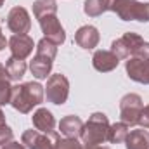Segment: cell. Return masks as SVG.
I'll use <instances>...</instances> for the list:
<instances>
[{
	"label": "cell",
	"instance_id": "1",
	"mask_svg": "<svg viewBox=\"0 0 149 149\" xmlns=\"http://www.w3.org/2000/svg\"><path fill=\"white\" fill-rule=\"evenodd\" d=\"M43 88L45 87H42L38 81H24V83L12 87L10 106L23 114L30 113L35 106L43 102V95H45Z\"/></svg>",
	"mask_w": 149,
	"mask_h": 149
},
{
	"label": "cell",
	"instance_id": "2",
	"mask_svg": "<svg viewBox=\"0 0 149 149\" xmlns=\"http://www.w3.org/2000/svg\"><path fill=\"white\" fill-rule=\"evenodd\" d=\"M56 54H57V45L52 40L43 37L37 43V54H35V57L30 63L31 74L37 80H45L47 76H50Z\"/></svg>",
	"mask_w": 149,
	"mask_h": 149
},
{
	"label": "cell",
	"instance_id": "3",
	"mask_svg": "<svg viewBox=\"0 0 149 149\" xmlns=\"http://www.w3.org/2000/svg\"><path fill=\"white\" fill-rule=\"evenodd\" d=\"M109 132V120L104 113H94L90 114L88 121L83 125L81 130V142L83 146H99L104 141H108Z\"/></svg>",
	"mask_w": 149,
	"mask_h": 149
},
{
	"label": "cell",
	"instance_id": "4",
	"mask_svg": "<svg viewBox=\"0 0 149 149\" xmlns=\"http://www.w3.org/2000/svg\"><path fill=\"white\" fill-rule=\"evenodd\" d=\"M121 21H149V3L139 0H113L111 9Z\"/></svg>",
	"mask_w": 149,
	"mask_h": 149
},
{
	"label": "cell",
	"instance_id": "5",
	"mask_svg": "<svg viewBox=\"0 0 149 149\" xmlns=\"http://www.w3.org/2000/svg\"><path fill=\"white\" fill-rule=\"evenodd\" d=\"M45 95H47L49 102H52L56 106H63L70 95V80L61 73L50 74L47 80Z\"/></svg>",
	"mask_w": 149,
	"mask_h": 149
},
{
	"label": "cell",
	"instance_id": "6",
	"mask_svg": "<svg viewBox=\"0 0 149 149\" xmlns=\"http://www.w3.org/2000/svg\"><path fill=\"white\" fill-rule=\"evenodd\" d=\"M144 108V102H142V97L139 94H127L121 97L120 101V118L123 123H127L128 127H134V125H139V118H141V113Z\"/></svg>",
	"mask_w": 149,
	"mask_h": 149
},
{
	"label": "cell",
	"instance_id": "7",
	"mask_svg": "<svg viewBox=\"0 0 149 149\" xmlns=\"http://www.w3.org/2000/svg\"><path fill=\"white\" fill-rule=\"evenodd\" d=\"M59 141L61 137L56 130L50 134H43L35 128V130H24L21 135V142L26 146V149H54Z\"/></svg>",
	"mask_w": 149,
	"mask_h": 149
},
{
	"label": "cell",
	"instance_id": "8",
	"mask_svg": "<svg viewBox=\"0 0 149 149\" xmlns=\"http://www.w3.org/2000/svg\"><path fill=\"white\" fill-rule=\"evenodd\" d=\"M144 43V38L141 37L139 33H134V31H128L125 33L123 37L116 38L111 43V52L116 54V57L121 61V59H128V57H134V54L137 52V49Z\"/></svg>",
	"mask_w": 149,
	"mask_h": 149
},
{
	"label": "cell",
	"instance_id": "9",
	"mask_svg": "<svg viewBox=\"0 0 149 149\" xmlns=\"http://www.w3.org/2000/svg\"><path fill=\"white\" fill-rule=\"evenodd\" d=\"M7 28L14 35H28V31L31 30V19L28 10L19 5L12 7L7 14Z\"/></svg>",
	"mask_w": 149,
	"mask_h": 149
},
{
	"label": "cell",
	"instance_id": "10",
	"mask_svg": "<svg viewBox=\"0 0 149 149\" xmlns=\"http://www.w3.org/2000/svg\"><path fill=\"white\" fill-rule=\"evenodd\" d=\"M38 23H40L42 33H43L45 38L52 40L56 45L64 43V40H66V31H64V28L61 26V23H59V19H57V14L42 16V17H38Z\"/></svg>",
	"mask_w": 149,
	"mask_h": 149
},
{
	"label": "cell",
	"instance_id": "11",
	"mask_svg": "<svg viewBox=\"0 0 149 149\" xmlns=\"http://www.w3.org/2000/svg\"><path fill=\"white\" fill-rule=\"evenodd\" d=\"M125 71L130 80L149 85V59H139V57H128L125 63Z\"/></svg>",
	"mask_w": 149,
	"mask_h": 149
},
{
	"label": "cell",
	"instance_id": "12",
	"mask_svg": "<svg viewBox=\"0 0 149 149\" xmlns=\"http://www.w3.org/2000/svg\"><path fill=\"white\" fill-rule=\"evenodd\" d=\"M7 43H9L12 57L16 59H26L33 52V47H35L33 38L30 35H12Z\"/></svg>",
	"mask_w": 149,
	"mask_h": 149
},
{
	"label": "cell",
	"instance_id": "13",
	"mask_svg": "<svg viewBox=\"0 0 149 149\" xmlns=\"http://www.w3.org/2000/svg\"><path fill=\"white\" fill-rule=\"evenodd\" d=\"M99 40H101L99 30H97L95 26H90V24H85V26L78 28L76 33H74V42H76V45L81 47V49H87V50L97 47Z\"/></svg>",
	"mask_w": 149,
	"mask_h": 149
},
{
	"label": "cell",
	"instance_id": "14",
	"mask_svg": "<svg viewBox=\"0 0 149 149\" xmlns=\"http://www.w3.org/2000/svg\"><path fill=\"white\" fill-rule=\"evenodd\" d=\"M92 64L97 71L101 73H108L113 71L114 68H118L120 59L116 57V54H113L111 50H95L94 57H92Z\"/></svg>",
	"mask_w": 149,
	"mask_h": 149
},
{
	"label": "cell",
	"instance_id": "15",
	"mask_svg": "<svg viewBox=\"0 0 149 149\" xmlns=\"http://www.w3.org/2000/svg\"><path fill=\"white\" fill-rule=\"evenodd\" d=\"M83 125H85V123L81 121L80 116H76V114H68V116H64V118L59 121V130H61V134H63L64 137H68V139H78V137L81 135Z\"/></svg>",
	"mask_w": 149,
	"mask_h": 149
},
{
	"label": "cell",
	"instance_id": "16",
	"mask_svg": "<svg viewBox=\"0 0 149 149\" xmlns=\"http://www.w3.org/2000/svg\"><path fill=\"white\" fill-rule=\"evenodd\" d=\"M31 121L38 132H43V134H50L56 128V118L47 108H38L31 116Z\"/></svg>",
	"mask_w": 149,
	"mask_h": 149
},
{
	"label": "cell",
	"instance_id": "17",
	"mask_svg": "<svg viewBox=\"0 0 149 149\" xmlns=\"http://www.w3.org/2000/svg\"><path fill=\"white\" fill-rule=\"evenodd\" d=\"M125 148L127 149H149V132L144 130V128L128 132V135L125 139Z\"/></svg>",
	"mask_w": 149,
	"mask_h": 149
},
{
	"label": "cell",
	"instance_id": "18",
	"mask_svg": "<svg viewBox=\"0 0 149 149\" xmlns=\"http://www.w3.org/2000/svg\"><path fill=\"white\" fill-rule=\"evenodd\" d=\"M113 0H85L83 2V12L88 17H99L106 10L111 9Z\"/></svg>",
	"mask_w": 149,
	"mask_h": 149
},
{
	"label": "cell",
	"instance_id": "19",
	"mask_svg": "<svg viewBox=\"0 0 149 149\" xmlns=\"http://www.w3.org/2000/svg\"><path fill=\"white\" fill-rule=\"evenodd\" d=\"M5 68H7V73L10 76V80H16V81H19L24 76V73H26V63H24V59H16L12 56L7 59Z\"/></svg>",
	"mask_w": 149,
	"mask_h": 149
},
{
	"label": "cell",
	"instance_id": "20",
	"mask_svg": "<svg viewBox=\"0 0 149 149\" xmlns=\"http://www.w3.org/2000/svg\"><path fill=\"white\" fill-rule=\"evenodd\" d=\"M128 125L123 123V121H118V123H113L109 125V132H108V141L111 144H121L125 142L127 135H128Z\"/></svg>",
	"mask_w": 149,
	"mask_h": 149
},
{
	"label": "cell",
	"instance_id": "21",
	"mask_svg": "<svg viewBox=\"0 0 149 149\" xmlns=\"http://www.w3.org/2000/svg\"><path fill=\"white\" fill-rule=\"evenodd\" d=\"M33 14L37 19L42 16H47V14H57L56 0H35L33 2Z\"/></svg>",
	"mask_w": 149,
	"mask_h": 149
},
{
	"label": "cell",
	"instance_id": "22",
	"mask_svg": "<svg viewBox=\"0 0 149 149\" xmlns=\"http://www.w3.org/2000/svg\"><path fill=\"white\" fill-rule=\"evenodd\" d=\"M10 99H12V85L9 81V83L0 85V106L10 104Z\"/></svg>",
	"mask_w": 149,
	"mask_h": 149
},
{
	"label": "cell",
	"instance_id": "23",
	"mask_svg": "<svg viewBox=\"0 0 149 149\" xmlns=\"http://www.w3.org/2000/svg\"><path fill=\"white\" fill-rule=\"evenodd\" d=\"M54 149H83V146L78 142V139H61Z\"/></svg>",
	"mask_w": 149,
	"mask_h": 149
},
{
	"label": "cell",
	"instance_id": "24",
	"mask_svg": "<svg viewBox=\"0 0 149 149\" xmlns=\"http://www.w3.org/2000/svg\"><path fill=\"white\" fill-rule=\"evenodd\" d=\"M12 137H14L12 128H10V127H7V125H0V148H2L3 144L10 142V141H12Z\"/></svg>",
	"mask_w": 149,
	"mask_h": 149
},
{
	"label": "cell",
	"instance_id": "25",
	"mask_svg": "<svg viewBox=\"0 0 149 149\" xmlns=\"http://www.w3.org/2000/svg\"><path fill=\"white\" fill-rule=\"evenodd\" d=\"M134 57H139V59H149V42H144V43L137 49V52L134 54Z\"/></svg>",
	"mask_w": 149,
	"mask_h": 149
},
{
	"label": "cell",
	"instance_id": "26",
	"mask_svg": "<svg viewBox=\"0 0 149 149\" xmlns=\"http://www.w3.org/2000/svg\"><path fill=\"white\" fill-rule=\"evenodd\" d=\"M139 125H141L142 128H149V104L146 108H142L141 118H139Z\"/></svg>",
	"mask_w": 149,
	"mask_h": 149
},
{
	"label": "cell",
	"instance_id": "27",
	"mask_svg": "<svg viewBox=\"0 0 149 149\" xmlns=\"http://www.w3.org/2000/svg\"><path fill=\"white\" fill-rule=\"evenodd\" d=\"M9 81H10V76H9V73H7V68L0 64V85L9 83Z\"/></svg>",
	"mask_w": 149,
	"mask_h": 149
},
{
	"label": "cell",
	"instance_id": "28",
	"mask_svg": "<svg viewBox=\"0 0 149 149\" xmlns=\"http://www.w3.org/2000/svg\"><path fill=\"white\" fill-rule=\"evenodd\" d=\"M2 149H26V146L21 142H16V141H10V142H7V144H3L2 146Z\"/></svg>",
	"mask_w": 149,
	"mask_h": 149
},
{
	"label": "cell",
	"instance_id": "29",
	"mask_svg": "<svg viewBox=\"0 0 149 149\" xmlns=\"http://www.w3.org/2000/svg\"><path fill=\"white\" fill-rule=\"evenodd\" d=\"M5 43H7V40H5V37H3V33H2V28H0V50L5 49Z\"/></svg>",
	"mask_w": 149,
	"mask_h": 149
},
{
	"label": "cell",
	"instance_id": "30",
	"mask_svg": "<svg viewBox=\"0 0 149 149\" xmlns=\"http://www.w3.org/2000/svg\"><path fill=\"white\" fill-rule=\"evenodd\" d=\"M83 149H109V148H106V146H83Z\"/></svg>",
	"mask_w": 149,
	"mask_h": 149
},
{
	"label": "cell",
	"instance_id": "31",
	"mask_svg": "<svg viewBox=\"0 0 149 149\" xmlns=\"http://www.w3.org/2000/svg\"><path fill=\"white\" fill-rule=\"evenodd\" d=\"M0 125H5V114L2 109H0Z\"/></svg>",
	"mask_w": 149,
	"mask_h": 149
},
{
	"label": "cell",
	"instance_id": "32",
	"mask_svg": "<svg viewBox=\"0 0 149 149\" xmlns=\"http://www.w3.org/2000/svg\"><path fill=\"white\" fill-rule=\"evenodd\" d=\"M3 2H5V0H0V7H2V5H3Z\"/></svg>",
	"mask_w": 149,
	"mask_h": 149
}]
</instances>
